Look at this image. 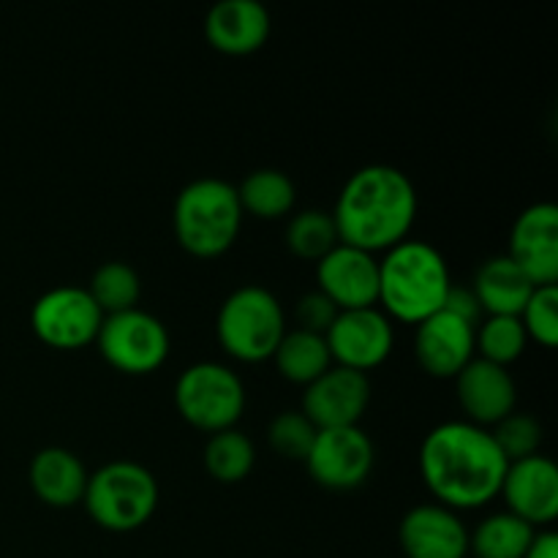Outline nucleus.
<instances>
[{"label": "nucleus", "instance_id": "7c9ffc66", "mask_svg": "<svg viewBox=\"0 0 558 558\" xmlns=\"http://www.w3.org/2000/svg\"><path fill=\"white\" fill-rule=\"evenodd\" d=\"M521 325L529 338H534L543 347L554 349L558 343V289L556 283L550 287H537L529 298V303L521 311Z\"/></svg>", "mask_w": 558, "mask_h": 558}, {"label": "nucleus", "instance_id": "5701e85b", "mask_svg": "<svg viewBox=\"0 0 558 558\" xmlns=\"http://www.w3.org/2000/svg\"><path fill=\"white\" fill-rule=\"evenodd\" d=\"M238 199L243 213H251L262 221H272L292 213L298 189L281 169H256L238 185Z\"/></svg>", "mask_w": 558, "mask_h": 558}, {"label": "nucleus", "instance_id": "f03ea898", "mask_svg": "<svg viewBox=\"0 0 558 558\" xmlns=\"http://www.w3.org/2000/svg\"><path fill=\"white\" fill-rule=\"evenodd\" d=\"M417 218V191L409 174L387 163L357 169L338 196L336 221L341 243L360 251H390L409 238Z\"/></svg>", "mask_w": 558, "mask_h": 558}, {"label": "nucleus", "instance_id": "9d476101", "mask_svg": "<svg viewBox=\"0 0 558 558\" xmlns=\"http://www.w3.org/2000/svg\"><path fill=\"white\" fill-rule=\"evenodd\" d=\"M374 441L360 425L319 430L311 445L305 469L311 480L330 490H354L371 477L374 469Z\"/></svg>", "mask_w": 558, "mask_h": 558}, {"label": "nucleus", "instance_id": "20e7f679", "mask_svg": "<svg viewBox=\"0 0 558 558\" xmlns=\"http://www.w3.org/2000/svg\"><path fill=\"white\" fill-rule=\"evenodd\" d=\"M243 216L238 185L221 178H199L174 199V238L191 256L213 259L232 248Z\"/></svg>", "mask_w": 558, "mask_h": 558}, {"label": "nucleus", "instance_id": "412c9836", "mask_svg": "<svg viewBox=\"0 0 558 558\" xmlns=\"http://www.w3.org/2000/svg\"><path fill=\"white\" fill-rule=\"evenodd\" d=\"M534 289L537 283L507 254L483 262L472 283L480 311L488 316H521Z\"/></svg>", "mask_w": 558, "mask_h": 558}, {"label": "nucleus", "instance_id": "aec40b11", "mask_svg": "<svg viewBox=\"0 0 558 558\" xmlns=\"http://www.w3.org/2000/svg\"><path fill=\"white\" fill-rule=\"evenodd\" d=\"M27 480L38 499L47 507L69 510L80 505L87 488V469L74 452L63 447H47L36 452L27 469Z\"/></svg>", "mask_w": 558, "mask_h": 558}, {"label": "nucleus", "instance_id": "cd10ccee", "mask_svg": "<svg viewBox=\"0 0 558 558\" xmlns=\"http://www.w3.org/2000/svg\"><path fill=\"white\" fill-rule=\"evenodd\" d=\"M341 243L338 238L332 213L325 210H303L289 221L287 245L294 256L305 262H319Z\"/></svg>", "mask_w": 558, "mask_h": 558}, {"label": "nucleus", "instance_id": "72a5a7b5", "mask_svg": "<svg viewBox=\"0 0 558 558\" xmlns=\"http://www.w3.org/2000/svg\"><path fill=\"white\" fill-rule=\"evenodd\" d=\"M523 558H558V534L537 532Z\"/></svg>", "mask_w": 558, "mask_h": 558}, {"label": "nucleus", "instance_id": "2f4dec72", "mask_svg": "<svg viewBox=\"0 0 558 558\" xmlns=\"http://www.w3.org/2000/svg\"><path fill=\"white\" fill-rule=\"evenodd\" d=\"M298 330L316 332V336H325L330 330V325L336 322L338 308L332 305V300H327L325 294L316 289V292H308L300 298L298 303Z\"/></svg>", "mask_w": 558, "mask_h": 558}, {"label": "nucleus", "instance_id": "f257e3e1", "mask_svg": "<svg viewBox=\"0 0 558 558\" xmlns=\"http://www.w3.org/2000/svg\"><path fill=\"white\" fill-rule=\"evenodd\" d=\"M507 458L488 428L450 420L430 430L420 445V474L425 488L447 510H480L494 501L507 474Z\"/></svg>", "mask_w": 558, "mask_h": 558}, {"label": "nucleus", "instance_id": "393cba45", "mask_svg": "<svg viewBox=\"0 0 558 558\" xmlns=\"http://www.w3.org/2000/svg\"><path fill=\"white\" fill-rule=\"evenodd\" d=\"M256 461V450L248 436L238 428L218 430L205 445V469L223 485L243 483Z\"/></svg>", "mask_w": 558, "mask_h": 558}, {"label": "nucleus", "instance_id": "a878e982", "mask_svg": "<svg viewBox=\"0 0 558 558\" xmlns=\"http://www.w3.org/2000/svg\"><path fill=\"white\" fill-rule=\"evenodd\" d=\"M87 292L104 316H112L136 308L142 298V281L134 267L125 262H107L93 272Z\"/></svg>", "mask_w": 558, "mask_h": 558}, {"label": "nucleus", "instance_id": "2eb2a0df", "mask_svg": "<svg viewBox=\"0 0 558 558\" xmlns=\"http://www.w3.org/2000/svg\"><path fill=\"white\" fill-rule=\"evenodd\" d=\"M474 330L450 311H436L414 330V354L425 374L436 379H456L474 360Z\"/></svg>", "mask_w": 558, "mask_h": 558}, {"label": "nucleus", "instance_id": "f8f14e48", "mask_svg": "<svg viewBox=\"0 0 558 558\" xmlns=\"http://www.w3.org/2000/svg\"><path fill=\"white\" fill-rule=\"evenodd\" d=\"M319 292L332 300L338 311L374 308L379 305V259L368 251L338 243L316 262Z\"/></svg>", "mask_w": 558, "mask_h": 558}, {"label": "nucleus", "instance_id": "dca6fc26", "mask_svg": "<svg viewBox=\"0 0 558 558\" xmlns=\"http://www.w3.org/2000/svg\"><path fill=\"white\" fill-rule=\"evenodd\" d=\"M507 256L515 259L537 287L558 281V207L554 202H537L515 218Z\"/></svg>", "mask_w": 558, "mask_h": 558}, {"label": "nucleus", "instance_id": "6e6552de", "mask_svg": "<svg viewBox=\"0 0 558 558\" xmlns=\"http://www.w3.org/2000/svg\"><path fill=\"white\" fill-rule=\"evenodd\" d=\"M96 343L101 357L114 371L129 376L153 374L169 357L167 327L142 308L104 316Z\"/></svg>", "mask_w": 558, "mask_h": 558}, {"label": "nucleus", "instance_id": "bb28decb", "mask_svg": "<svg viewBox=\"0 0 558 558\" xmlns=\"http://www.w3.org/2000/svg\"><path fill=\"white\" fill-rule=\"evenodd\" d=\"M529 336L518 316H485L474 330V352L480 360L507 368L526 352Z\"/></svg>", "mask_w": 558, "mask_h": 558}, {"label": "nucleus", "instance_id": "39448f33", "mask_svg": "<svg viewBox=\"0 0 558 558\" xmlns=\"http://www.w3.org/2000/svg\"><path fill=\"white\" fill-rule=\"evenodd\" d=\"M216 336L223 352L240 363H262L287 336V314L276 294L256 283L234 289L218 308Z\"/></svg>", "mask_w": 558, "mask_h": 558}, {"label": "nucleus", "instance_id": "b1692460", "mask_svg": "<svg viewBox=\"0 0 558 558\" xmlns=\"http://www.w3.org/2000/svg\"><path fill=\"white\" fill-rule=\"evenodd\" d=\"M537 529L515 518L512 512H494L469 537V548L477 558H523Z\"/></svg>", "mask_w": 558, "mask_h": 558}, {"label": "nucleus", "instance_id": "c85d7f7f", "mask_svg": "<svg viewBox=\"0 0 558 558\" xmlns=\"http://www.w3.org/2000/svg\"><path fill=\"white\" fill-rule=\"evenodd\" d=\"M490 436H494L496 447L507 458V463L523 461L529 456H537L539 441H543V425L532 414L512 412L494 425Z\"/></svg>", "mask_w": 558, "mask_h": 558}, {"label": "nucleus", "instance_id": "ddd939ff", "mask_svg": "<svg viewBox=\"0 0 558 558\" xmlns=\"http://www.w3.org/2000/svg\"><path fill=\"white\" fill-rule=\"evenodd\" d=\"M371 401V381L360 371L332 365L303 392L300 412L316 425V430L357 425Z\"/></svg>", "mask_w": 558, "mask_h": 558}, {"label": "nucleus", "instance_id": "1a4fd4ad", "mask_svg": "<svg viewBox=\"0 0 558 558\" xmlns=\"http://www.w3.org/2000/svg\"><path fill=\"white\" fill-rule=\"evenodd\" d=\"M104 314L90 292L80 287H54L33 303L31 327L38 341L52 349H82L96 343Z\"/></svg>", "mask_w": 558, "mask_h": 558}, {"label": "nucleus", "instance_id": "f3484780", "mask_svg": "<svg viewBox=\"0 0 558 558\" xmlns=\"http://www.w3.org/2000/svg\"><path fill=\"white\" fill-rule=\"evenodd\" d=\"M456 390L461 409L466 412L469 423L488 428L515 412L518 387L510 371L488 360L474 357L461 374L456 376Z\"/></svg>", "mask_w": 558, "mask_h": 558}, {"label": "nucleus", "instance_id": "9b49d317", "mask_svg": "<svg viewBox=\"0 0 558 558\" xmlns=\"http://www.w3.org/2000/svg\"><path fill=\"white\" fill-rule=\"evenodd\" d=\"M325 341L332 365L365 374L390 357L396 332L390 316L374 305V308L338 311L336 322L325 332Z\"/></svg>", "mask_w": 558, "mask_h": 558}, {"label": "nucleus", "instance_id": "6ab92c4d", "mask_svg": "<svg viewBox=\"0 0 558 558\" xmlns=\"http://www.w3.org/2000/svg\"><path fill=\"white\" fill-rule=\"evenodd\" d=\"M205 36L223 54H251L270 36V14L259 0H221L205 16Z\"/></svg>", "mask_w": 558, "mask_h": 558}, {"label": "nucleus", "instance_id": "a211bd4d", "mask_svg": "<svg viewBox=\"0 0 558 558\" xmlns=\"http://www.w3.org/2000/svg\"><path fill=\"white\" fill-rule=\"evenodd\" d=\"M409 558H466L469 532L458 512L441 505H420L403 515L398 529Z\"/></svg>", "mask_w": 558, "mask_h": 558}, {"label": "nucleus", "instance_id": "4468645a", "mask_svg": "<svg viewBox=\"0 0 558 558\" xmlns=\"http://www.w3.org/2000/svg\"><path fill=\"white\" fill-rule=\"evenodd\" d=\"M499 496L507 512L526 521L529 526H548L558 515V469L550 458L529 456L512 461L501 480Z\"/></svg>", "mask_w": 558, "mask_h": 558}, {"label": "nucleus", "instance_id": "4be33fe9", "mask_svg": "<svg viewBox=\"0 0 558 558\" xmlns=\"http://www.w3.org/2000/svg\"><path fill=\"white\" fill-rule=\"evenodd\" d=\"M272 360H276V368L283 379L303 387H308L327 368H332V357L325 336L298 330V327L287 330V336L278 343L276 354H272Z\"/></svg>", "mask_w": 558, "mask_h": 558}, {"label": "nucleus", "instance_id": "473e14b6", "mask_svg": "<svg viewBox=\"0 0 558 558\" xmlns=\"http://www.w3.org/2000/svg\"><path fill=\"white\" fill-rule=\"evenodd\" d=\"M441 308L450 311V314H456V316H461L463 322H469V325H474V327L480 325V316H483V311H480V303H477V298H474L472 289H461V287H450V292H447V300Z\"/></svg>", "mask_w": 558, "mask_h": 558}, {"label": "nucleus", "instance_id": "423d86ee", "mask_svg": "<svg viewBox=\"0 0 558 558\" xmlns=\"http://www.w3.org/2000/svg\"><path fill=\"white\" fill-rule=\"evenodd\" d=\"M82 505L96 526L118 534L136 532L156 512L158 483L142 463L112 461L87 474Z\"/></svg>", "mask_w": 558, "mask_h": 558}, {"label": "nucleus", "instance_id": "7ed1b4c3", "mask_svg": "<svg viewBox=\"0 0 558 558\" xmlns=\"http://www.w3.org/2000/svg\"><path fill=\"white\" fill-rule=\"evenodd\" d=\"M450 267L425 240L407 238L385 251L379 262V305L398 322L417 327L445 305L450 292Z\"/></svg>", "mask_w": 558, "mask_h": 558}, {"label": "nucleus", "instance_id": "0eeeda50", "mask_svg": "<svg viewBox=\"0 0 558 558\" xmlns=\"http://www.w3.org/2000/svg\"><path fill=\"white\" fill-rule=\"evenodd\" d=\"M174 407L185 423L213 436L234 428L243 417L245 387L229 365L196 363L180 374Z\"/></svg>", "mask_w": 558, "mask_h": 558}, {"label": "nucleus", "instance_id": "c756f323", "mask_svg": "<svg viewBox=\"0 0 558 558\" xmlns=\"http://www.w3.org/2000/svg\"><path fill=\"white\" fill-rule=\"evenodd\" d=\"M316 434L319 430L303 412H281L267 428V441L287 461H305Z\"/></svg>", "mask_w": 558, "mask_h": 558}]
</instances>
